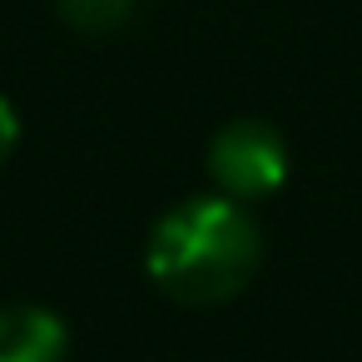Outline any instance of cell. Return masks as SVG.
I'll return each instance as SVG.
<instances>
[{"label": "cell", "instance_id": "3", "mask_svg": "<svg viewBox=\"0 0 362 362\" xmlns=\"http://www.w3.org/2000/svg\"><path fill=\"white\" fill-rule=\"evenodd\" d=\"M0 362H65V327L45 308H0Z\"/></svg>", "mask_w": 362, "mask_h": 362}, {"label": "cell", "instance_id": "5", "mask_svg": "<svg viewBox=\"0 0 362 362\" xmlns=\"http://www.w3.org/2000/svg\"><path fill=\"white\" fill-rule=\"evenodd\" d=\"M16 134H21V124H16V110L0 100V159H6L11 149H16Z\"/></svg>", "mask_w": 362, "mask_h": 362}, {"label": "cell", "instance_id": "4", "mask_svg": "<svg viewBox=\"0 0 362 362\" xmlns=\"http://www.w3.org/2000/svg\"><path fill=\"white\" fill-rule=\"evenodd\" d=\"M134 0H60V16L75 30H115L119 21H129Z\"/></svg>", "mask_w": 362, "mask_h": 362}, {"label": "cell", "instance_id": "2", "mask_svg": "<svg viewBox=\"0 0 362 362\" xmlns=\"http://www.w3.org/2000/svg\"><path fill=\"white\" fill-rule=\"evenodd\" d=\"M209 174L214 184L238 204V199H263L283 184L288 174V154L278 129H268L263 119H233L218 129V139L209 144Z\"/></svg>", "mask_w": 362, "mask_h": 362}, {"label": "cell", "instance_id": "1", "mask_svg": "<svg viewBox=\"0 0 362 362\" xmlns=\"http://www.w3.org/2000/svg\"><path fill=\"white\" fill-rule=\"evenodd\" d=\"M263 238L233 199H189L149 238V273L179 303H223L258 268Z\"/></svg>", "mask_w": 362, "mask_h": 362}]
</instances>
